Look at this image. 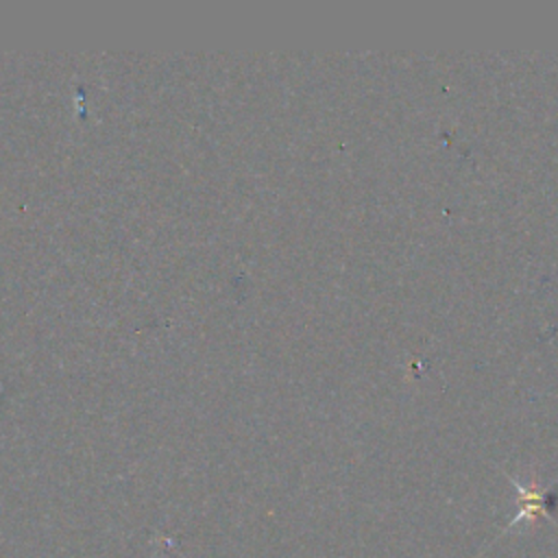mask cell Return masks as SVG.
<instances>
[{
	"label": "cell",
	"instance_id": "6da1fadb",
	"mask_svg": "<svg viewBox=\"0 0 558 558\" xmlns=\"http://www.w3.org/2000/svg\"><path fill=\"white\" fill-rule=\"evenodd\" d=\"M508 480L512 482V486L517 488V504H519V508H517V514L501 527V532H499V536L497 538H501L504 534H508V532H512L514 527H519V525H532L534 521H538L541 517L543 519H549L554 525H558V521H556V517H554V506L558 504V484H554V486H549V488H543V486H538V484H534V482H521V480H517L514 475H508ZM495 538V541H497ZM493 541V543H495ZM490 543V545H493Z\"/></svg>",
	"mask_w": 558,
	"mask_h": 558
}]
</instances>
